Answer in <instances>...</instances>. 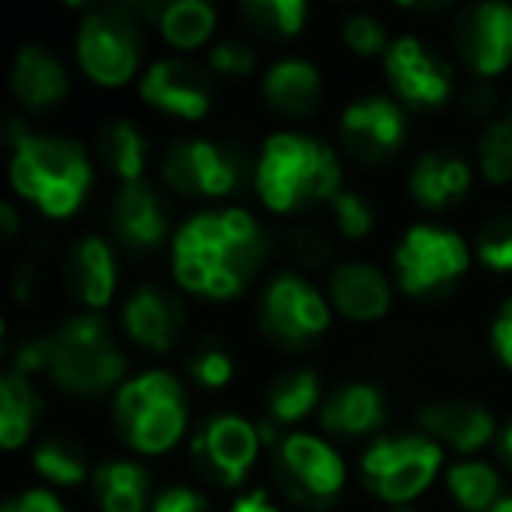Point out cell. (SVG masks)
<instances>
[{
    "mask_svg": "<svg viewBox=\"0 0 512 512\" xmlns=\"http://www.w3.org/2000/svg\"><path fill=\"white\" fill-rule=\"evenodd\" d=\"M267 256L260 221L246 207L200 211L172 232V278L183 292L235 299Z\"/></svg>",
    "mask_w": 512,
    "mask_h": 512,
    "instance_id": "6da1fadb",
    "label": "cell"
},
{
    "mask_svg": "<svg viewBox=\"0 0 512 512\" xmlns=\"http://www.w3.org/2000/svg\"><path fill=\"white\" fill-rule=\"evenodd\" d=\"M11 186L46 218H71L92 186V158L78 141L36 134L22 120L8 123Z\"/></svg>",
    "mask_w": 512,
    "mask_h": 512,
    "instance_id": "7a4b0ae2",
    "label": "cell"
},
{
    "mask_svg": "<svg viewBox=\"0 0 512 512\" xmlns=\"http://www.w3.org/2000/svg\"><path fill=\"white\" fill-rule=\"evenodd\" d=\"M253 186L271 211L295 214L323 200L330 204L341 193V162L320 137L281 130L267 137L260 148Z\"/></svg>",
    "mask_w": 512,
    "mask_h": 512,
    "instance_id": "3957f363",
    "label": "cell"
},
{
    "mask_svg": "<svg viewBox=\"0 0 512 512\" xmlns=\"http://www.w3.org/2000/svg\"><path fill=\"white\" fill-rule=\"evenodd\" d=\"M127 358L99 313H78L46 337V376L71 397H102L120 390Z\"/></svg>",
    "mask_w": 512,
    "mask_h": 512,
    "instance_id": "277c9868",
    "label": "cell"
},
{
    "mask_svg": "<svg viewBox=\"0 0 512 512\" xmlns=\"http://www.w3.org/2000/svg\"><path fill=\"white\" fill-rule=\"evenodd\" d=\"M113 421L123 442L144 456H158L179 442L186 428V393L172 372L148 369L113 393Z\"/></svg>",
    "mask_w": 512,
    "mask_h": 512,
    "instance_id": "5b68a950",
    "label": "cell"
},
{
    "mask_svg": "<svg viewBox=\"0 0 512 512\" xmlns=\"http://www.w3.org/2000/svg\"><path fill=\"white\" fill-rule=\"evenodd\" d=\"M144 50V18L134 4L92 8L78 25L74 57L88 81L102 88H120L137 78Z\"/></svg>",
    "mask_w": 512,
    "mask_h": 512,
    "instance_id": "8992f818",
    "label": "cell"
},
{
    "mask_svg": "<svg viewBox=\"0 0 512 512\" xmlns=\"http://www.w3.org/2000/svg\"><path fill=\"white\" fill-rule=\"evenodd\" d=\"M442 463H446L442 446L428 435H386L365 449L358 470L372 495L400 509L414 502L421 491H428Z\"/></svg>",
    "mask_w": 512,
    "mask_h": 512,
    "instance_id": "52a82bcc",
    "label": "cell"
},
{
    "mask_svg": "<svg viewBox=\"0 0 512 512\" xmlns=\"http://www.w3.org/2000/svg\"><path fill=\"white\" fill-rule=\"evenodd\" d=\"M470 249L456 232L439 225H411L393 249V271L407 295L439 299L467 274Z\"/></svg>",
    "mask_w": 512,
    "mask_h": 512,
    "instance_id": "ba28073f",
    "label": "cell"
},
{
    "mask_svg": "<svg viewBox=\"0 0 512 512\" xmlns=\"http://www.w3.org/2000/svg\"><path fill=\"white\" fill-rule=\"evenodd\" d=\"M256 323L285 348H306L330 327V302L302 274L281 271L260 292Z\"/></svg>",
    "mask_w": 512,
    "mask_h": 512,
    "instance_id": "9c48e42d",
    "label": "cell"
},
{
    "mask_svg": "<svg viewBox=\"0 0 512 512\" xmlns=\"http://www.w3.org/2000/svg\"><path fill=\"white\" fill-rule=\"evenodd\" d=\"M242 158L211 137H176L162 151V179L179 197H228L242 186Z\"/></svg>",
    "mask_w": 512,
    "mask_h": 512,
    "instance_id": "30bf717a",
    "label": "cell"
},
{
    "mask_svg": "<svg viewBox=\"0 0 512 512\" xmlns=\"http://www.w3.org/2000/svg\"><path fill=\"white\" fill-rule=\"evenodd\" d=\"M278 460V481L288 491V498L313 509H327L337 495L344 491V460L327 439L309 432H288L274 446Z\"/></svg>",
    "mask_w": 512,
    "mask_h": 512,
    "instance_id": "8fae6325",
    "label": "cell"
},
{
    "mask_svg": "<svg viewBox=\"0 0 512 512\" xmlns=\"http://www.w3.org/2000/svg\"><path fill=\"white\" fill-rule=\"evenodd\" d=\"M260 453V432L242 414H211L190 439V456L207 481L235 488Z\"/></svg>",
    "mask_w": 512,
    "mask_h": 512,
    "instance_id": "7c38bea8",
    "label": "cell"
},
{
    "mask_svg": "<svg viewBox=\"0 0 512 512\" xmlns=\"http://www.w3.org/2000/svg\"><path fill=\"white\" fill-rule=\"evenodd\" d=\"M141 99L151 109L179 120H204L214 102V74L183 57L155 60L141 74Z\"/></svg>",
    "mask_w": 512,
    "mask_h": 512,
    "instance_id": "4fadbf2b",
    "label": "cell"
},
{
    "mask_svg": "<svg viewBox=\"0 0 512 512\" xmlns=\"http://www.w3.org/2000/svg\"><path fill=\"white\" fill-rule=\"evenodd\" d=\"M407 137V116L393 99L383 95H365L355 99L341 116V141L358 162L379 165L390 155H397V148Z\"/></svg>",
    "mask_w": 512,
    "mask_h": 512,
    "instance_id": "5bb4252c",
    "label": "cell"
},
{
    "mask_svg": "<svg viewBox=\"0 0 512 512\" xmlns=\"http://www.w3.org/2000/svg\"><path fill=\"white\" fill-rule=\"evenodd\" d=\"M383 67H386L390 85L397 88V95L404 102H411V106L432 109V106H439V102H446L449 88H453V71H449V64L432 46H425L414 36L393 39V46L383 57Z\"/></svg>",
    "mask_w": 512,
    "mask_h": 512,
    "instance_id": "9a60e30c",
    "label": "cell"
},
{
    "mask_svg": "<svg viewBox=\"0 0 512 512\" xmlns=\"http://www.w3.org/2000/svg\"><path fill=\"white\" fill-rule=\"evenodd\" d=\"M109 228L130 253H155L169 239V204L148 179L123 183L109 204Z\"/></svg>",
    "mask_w": 512,
    "mask_h": 512,
    "instance_id": "2e32d148",
    "label": "cell"
},
{
    "mask_svg": "<svg viewBox=\"0 0 512 512\" xmlns=\"http://www.w3.org/2000/svg\"><path fill=\"white\" fill-rule=\"evenodd\" d=\"M456 53L477 78H495L512 64V8L509 4H477L456 29Z\"/></svg>",
    "mask_w": 512,
    "mask_h": 512,
    "instance_id": "e0dca14e",
    "label": "cell"
},
{
    "mask_svg": "<svg viewBox=\"0 0 512 512\" xmlns=\"http://www.w3.org/2000/svg\"><path fill=\"white\" fill-rule=\"evenodd\" d=\"M186 323L183 302L162 285H137L123 302V330L144 351H169Z\"/></svg>",
    "mask_w": 512,
    "mask_h": 512,
    "instance_id": "ac0fdd59",
    "label": "cell"
},
{
    "mask_svg": "<svg viewBox=\"0 0 512 512\" xmlns=\"http://www.w3.org/2000/svg\"><path fill=\"white\" fill-rule=\"evenodd\" d=\"M327 302L341 316L358 323L383 320L390 313V281L379 267L362 264V260H348L330 271L327 281Z\"/></svg>",
    "mask_w": 512,
    "mask_h": 512,
    "instance_id": "d6986e66",
    "label": "cell"
},
{
    "mask_svg": "<svg viewBox=\"0 0 512 512\" xmlns=\"http://www.w3.org/2000/svg\"><path fill=\"white\" fill-rule=\"evenodd\" d=\"M421 428L428 439H435L442 449H453L460 456H470L484 449L495 435V418L484 407L467 404V400H435L418 411Z\"/></svg>",
    "mask_w": 512,
    "mask_h": 512,
    "instance_id": "ffe728a7",
    "label": "cell"
},
{
    "mask_svg": "<svg viewBox=\"0 0 512 512\" xmlns=\"http://www.w3.org/2000/svg\"><path fill=\"white\" fill-rule=\"evenodd\" d=\"M64 278L71 295L92 313L106 309L116 295V253L102 235H85L64 260Z\"/></svg>",
    "mask_w": 512,
    "mask_h": 512,
    "instance_id": "44dd1931",
    "label": "cell"
},
{
    "mask_svg": "<svg viewBox=\"0 0 512 512\" xmlns=\"http://www.w3.org/2000/svg\"><path fill=\"white\" fill-rule=\"evenodd\" d=\"M11 92L25 109L46 113L67 99L71 78H67V67L46 46L29 43L18 50L15 64H11Z\"/></svg>",
    "mask_w": 512,
    "mask_h": 512,
    "instance_id": "7402d4cb",
    "label": "cell"
},
{
    "mask_svg": "<svg viewBox=\"0 0 512 512\" xmlns=\"http://www.w3.org/2000/svg\"><path fill=\"white\" fill-rule=\"evenodd\" d=\"M386 421V393L372 383H344L323 400L320 425L323 432L358 439L365 432H376Z\"/></svg>",
    "mask_w": 512,
    "mask_h": 512,
    "instance_id": "603a6c76",
    "label": "cell"
},
{
    "mask_svg": "<svg viewBox=\"0 0 512 512\" xmlns=\"http://www.w3.org/2000/svg\"><path fill=\"white\" fill-rule=\"evenodd\" d=\"M470 179H474V172L460 155H453V151H425V155L414 158L407 186H411V197L421 207L439 211V207H449L467 197Z\"/></svg>",
    "mask_w": 512,
    "mask_h": 512,
    "instance_id": "cb8c5ba5",
    "label": "cell"
},
{
    "mask_svg": "<svg viewBox=\"0 0 512 512\" xmlns=\"http://www.w3.org/2000/svg\"><path fill=\"white\" fill-rule=\"evenodd\" d=\"M264 99L274 113L288 116V120H302V116L316 113L323 99V78L316 64L302 57H285L271 64L264 74Z\"/></svg>",
    "mask_w": 512,
    "mask_h": 512,
    "instance_id": "d4e9b609",
    "label": "cell"
},
{
    "mask_svg": "<svg viewBox=\"0 0 512 512\" xmlns=\"http://www.w3.org/2000/svg\"><path fill=\"white\" fill-rule=\"evenodd\" d=\"M148 470L134 460H106L95 467L92 488L102 512H151Z\"/></svg>",
    "mask_w": 512,
    "mask_h": 512,
    "instance_id": "484cf974",
    "label": "cell"
},
{
    "mask_svg": "<svg viewBox=\"0 0 512 512\" xmlns=\"http://www.w3.org/2000/svg\"><path fill=\"white\" fill-rule=\"evenodd\" d=\"M43 411L36 386L29 376L8 369L0 376V446L18 449L36 428V418Z\"/></svg>",
    "mask_w": 512,
    "mask_h": 512,
    "instance_id": "4316f807",
    "label": "cell"
},
{
    "mask_svg": "<svg viewBox=\"0 0 512 512\" xmlns=\"http://www.w3.org/2000/svg\"><path fill=\"white\" fill-rule=\"evenodd\" d=\"M99 162L123 183H141L148 165V141L130 120H106L95 134Z\"/></svg>",
    "mask_w": 512,
    "mask_h": 512,
    "instance_id": "83f0119b",
    "label": "cell"
},
{
    "mask_svg": "<svg viewBox=\"0 0 512 512\" xmlns=\"http://www.w3.org/2000/svg\"><path fill=\"white\" fill-rule=\"evenodd\" d=\"M316 404H320V376L313 369L281 372L267 386V421L278 428L299 425Z\"/></svg>",
    "mask_w": 512,
    "mask_h": 512,
    "instance_id": "f1b7e54d",
    "label": "cell"
},
{
    "mask_svg": "<svg viewBox=\"0 0 512 512\" xmlns=\"http://www.w3.org/2000/svg\"><path fill=\"white\" fill-rule=\"evenodd\" d=\"M155 22L169 46L197 50V46H204L214 36L218 15H214L207 0H176V4H165V8L155 11Z\"/></svg>",
    "mask_w": 512,
    "mask_h": 512,
    "instance_id": "f546056e",
    "label": "cell"
},
{
    "mask_svg": "<svg viewBox=\"0 0 512 512\" xmlns=\"http://www.w3.org/2000/svg\"><path fill=\"white\" fill-rule=\"evenodd\" d=\"M446 488L463 512H491L502 498V477L484 460H456L446 467Z\"/></svg>",
    "mask_w": 512,
    "mask_h": 512,
    "instance_id": "4dcf8cb0",
    "label": "cell"
},
{
    "mask_svg": "<svg viewBox=\"0 0 512 512\" xmlns=\"http://www.w3.org/2000/svg\"><path fill=\"white\" fill-rule=\"evenodd\" d=\"M36 470L57 488H74L88 477V456L85 449L74 439H64V435H50L46 442H39L36 456H32Z\"/></svg>",
    "mask_w": 512,
    "mask_h": 512,
    "instance_id": "1f68e13d",
    "label": "cell"
},
{
    "mask_svg": "<svg viewBox=\"0 0 512 512\" xmlns=\"http://www.w3.org/2000/svg\"><path fill=\"white\" fill-rule=\"evenodd\" d=\"M239 11L256 32L271 39H292L306 25L309 4L306 0H242Z\"/></svg>",
    "mask_w": 512,
    "mask_h": 512,
    "instance_id": "d6a6232c",
    "label": "cell"
},
{
    "mask_svg": "<svg viewBox=\"0 0 512 512\" xmlns=\"http://www.w3.org/2000/svg\"><path fill=\"white\" fill-rule=\"evenodd\" d=\"M477 169L488 183L512 179V120H491L477 137Z\"/></svg>",
    "mask_w": 512,
    "mask_h": 512,
    "instance_id": "836d02e7",
    "label": "cell"
},
{
    "mask_svg": "<svg viewBox=\"0 0 512 512\" xmlns=\"http://www.w3.org/2000/svg\"><path fill=\"white\" fill-rule=\"evenodd\" d=\"M477 260L488 271L509 274L512 271V211H502L481 228L477 235Z\"/></svg>",
    "mask_w": 512,
    "mask_h": 512,
    "instance_id": "e575fe53",
    "label": "cell"
},
{
    "mask_svg": "<svg viewBox=\"0 0 512 512\" xmlns=\"http://www.w3.org/2000/svg\"><path fill=\"white\" fill-rule=\"evenodd\" d=\"M341 36H344V46L358 57H386L390 50V32L379 18L365 15V11H355V15L344 18L341 25Z\"/></svg>",
    "mask_w": 512,
    "mask_h": 512,
    "instance_id": "d590c367",
    "label": "cell"
},
{
    "mask_svg": "<svg viewBox=\"0 0 512 512\" xmlns=\"http://www.w3.org/2000/svg\"><path fill=\"white\" fill-rule=\"evenodd\" d=\"M330 218H334V228L344 239H365L372 232V225H376L372 204L355 190H341L330 200Z\"/></svg>",
    "mask_w": 512,
    "mask_h": 512,
    "instance_id": "8d00e7d4",
    "label": "cell"
},
{
    "mask_svg": "<svg viewBox=\"0 0 512 512\" xmlns=\"http://www.w3.org/2000/svg\"><path fill=\"white\" fill-rule=\"evenodd\" d=\"M232 372H235L232 355L211 341H207L204 348H197V355L190 358V376L197 379L204 390H221V386H228L232 383Z\"/></svg>",
    "mask_w": 512,
    "mask_h": 512,
    "instance_id": "74e56055",
    "label": "cell"
},
{
    "mask_svg": "<svg viewBox=\"0 0 512 512\" xmlns=\"http://www.w3.org/2000/svg\"><path fill=\"white\" fill-rule=\"evenodd\" d=\"M214 74H225V78H246L256 67V50L242 39H221L211 46V57H207Z\"/></svg>",
    "mask_w": 512,
    "mask_h": 512,
    "instance_id": "f35d334b",
    "label": "cell"
},
{
    "mask_svg": "<svg viewBox=\"0 0 512 512\" xmlns=\"http://www.w3.org/2000/svg\"><path fill=\"white\" fill-rule=\"evenodd\" d=\"M151 512H211L207 498L197 488H186V484H172V488L158 491Z\"/></svg>",
    "mask_w": 512,
    "mask_h": 512,
    "instance_id": "ab89813d",
    "label": "cell"
},
{
    "mask_svg": "<svg viewBox=\"0 0 512 512\" xmlns=\"http://www.w3.org/2000/svg\"><path fill=\"white\" fill-rule=\"evenodd\" d=\"M491 348H495L498 362L512 372V295L498 306L495 320H491Z\"/></svg>",
    "mask_w": 512,
    "mask_h": 512,
    "instance_id": "60d3db41",
    "label": "cell"
},
{
    "mask_svg": "<svg viewBox=\"0 0 512 512\" xmlns=\"http://www.w3.org/2000/svg\"><path fill=\"white\" fill-rule=\"evenodd\" d=\"M0 512H67V509L53 491L29 488V491H22V495L8 498V502L0 505Z\"/></svg>",
    "mask_w": 512,
    "mask_h": 512,
    "instance_id": "b9f144b4",
    "label": "cell"
},
{
    "mask_svg": "<svg viewBox=\"0 0 512 512\" xmlns=\"http://www.w3.org/2000/svg\"><path fill=\"white\" fill-rule=\"evenodd\" d=\"M292 249H295V256H299V260H309V264H316V260H323V256H327V242H323L320 235H313V232L295 235Z\"/></svg>",
    "mask_w": 512,
    "mask_h": 512,
    "instance_id": "7bdbcfd3",
    "label": "cell"
},
{
    "mask_svg": "<svg viewBox=\"0 0 512 512\" xmlns=\"http://www.w3.org/2000/svg\"><path fill=\"white\" fill-rule=\"evenodd\" d=\"M228 512H278V505L271 502V495H267V491H246V495H239L232 502V509Z\"/></svg>",
    "mask_w": 512,
    "mask_h": 512,
    "instance_id": "ee69618b",
    "label": "cell"
},
{
    "mask_svg": "<svg viewBox=\"0 0 512 512\" xmlns=\"http://www.w3.org/2000/svg\"><path fill=\"white\" fill-rule=\"evenodd\" d=\"M0 214H4V235H8V239H15V232H18V214H15V207L4 204V207H0Z\"/></svg>",
    "mask_w": 512,
    "mask_h": 512,
    "instance_id": "f6af8a7d",
    "label": "cell"
},
{
    "mask_svg": "<svg viewBox=\"0 0 512 512\" xmlns=\"http://www.w3.org/2000/svg\"><path fill=\"white\" fill-rule=\"evenodd\" d=\"M498 453H502V460L512 467V425L502 432V439H498Z\"/></svg>",
    "mask_w": 512,
    "mask_h": 512,
    "instance_id": "bcb514c9",
    "label": "cell"
},
{
    "mask_svg": "<svg viewBox=\"0 0 512 512\" xmlns=\"http://www.w3.org/2000/svg\"><path fill=\"white\" fill-rule=\"evenodd\" d=\"M491 512H512V495H502V498H498L495 509H491Z\"/></svg>",
    "mask_w": 512,
    "mask_h": 512,
    "instance_id": "7dc6e473",
    "label": "cell"
},
{
    "mask_svg": "<svg viewBox=\"0 0 512 512\" xmlns=\"http://www.w3.org/2000/svg\"><path fill=\"white\" fill-rule=\"evenodd\" d=\"M390 512H418V509H407V505H400V509H390Z\"/></svg>",
    "mask_w": 512,
    "mask_h": 512,
    "instance_id": "c3c4849f",
    "label": "cell"
}]
</instances>
